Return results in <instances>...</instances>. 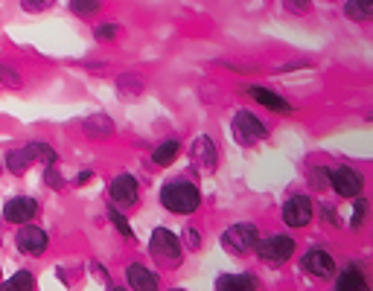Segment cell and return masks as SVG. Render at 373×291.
<instances>
[{"instance_id":"7c38bea8","label":"cell","mask_w":373,"mask_h":291,"mask_svg":"<svg viewBox=\"0 0 373 291\" xmlns=\"http://www.w3.org/2000/svg\"><path fill=\"white\" fill-rule=\"evenodd\" d=\"M41 213V201L36 196H12L4 204V221L6 224H26V221H36Z\"/></svg>"},{"instance_id":"4fadbf2b","label":"cell","mask_w":373,"mask_h":291,"mask_svg":"<svg viewBox=\"0 0 373 291\" xmlns=\"http://www.w3.org/2000/svg\"><path fill=\"white\" fill-rule=\"evenodd\" d=\"M251 100L257 102V105H263V108H268V111H274V114H280V117H289V114H295V105L286 100V96H280V93H274V90H268L266 85H245L242 88Z\"/></svg>"},{"instance_id":"8fae6325","label":"cell","mask_w":373,"mask_h":291,"mask_svg":"<svg viewBox=\"0 0 373 291\" xmlns=\"http://www.w3.org/2000/svg\"><path fill=\"white\" fill-rule=\"evenodd\" d=\"M190 164H193V169L199 175H213L216 169H219V149H216V143L207 134L193 137V143H190Z\"/></svg>"},{"instance_id":"d6986e66","label":"cell","mask_w":373,"mask_h":291,"mask_svg":"<svg viewBox=\"0 0 373 291\" xmlns=\"http://www.w3.org/2000/svg\"><path fill=\"white\" fill-rule=\"evenodd\" d=\"M117 93L122 100H137V96L146 93V79L137 73H120L117 76Z\"/></svg>"},{"instance_id":"ac0fdd59","label":"cell","mask_w":373,"mask_h":291,"mask_svg":"<svg viewBox=\"0 0 373 291\" xmlns=\"http://www.w3.org/2000/svg\"><path fill=\"white\" fill-rule=\"evenodd\" d=\"M216 288H225V291L260 288V280H257V274H251V271H239V274H219V277H216Z\"/></svg>"},{"instance_id":"e575fe53","label":"cell","mask_w":373,"mask_h":291,"mask_svg":"<svg viewBox=\"0 0 373 291\" xmlns=\"http://www.w3.org/2000/svg\"><path fill=\"white\" fill-rule=\"evenodd\" d=\"M298 68H306V61H286V64H280L277 73H286V70H298Z\"/></svg>"},{"instance_id":"836d02e7","label":"cell","mask_w":373,"mask_h":291,"mask_svg":"<svg viewBox=\"0 0 373 291\" xmlns=\"http://www.w3.org/2000/svg\"><path fill=\"white\" fill-rule=\"evenodd\" d=\"M283 9L292 15H306L312 9V0H283Z\"/></svg>"},{"instance_id":"f1b7e54d","label":"cell","mask_w":373,"mask_h":291,"mask_svg":"<svg viewBox=\"0 0 373 291\" xmlns=\"http://www.w3.org/2000/svg\"><path fill=\"white\" fill-rule=\"evenodd\" d=\"M4 288H23V291H29V288H36V274L33 271H18L9 280H4Z\"/></svg>"},{"instance_id":"8d00e7d4","label":"cell","mask_w":373,"mask_h":291,"mask_svg":"<svg viewBox=\"0 0 373 291\" xmlns=\"http://www.w3.org/2000/svg\"><path fill=\"white\" fill-rule=\"evenodd\" d=\"M327 4H332V0H327Z\"/></svg>"},{"instance_id":"1f68e13d","label":"cell","mask_w":373,"mask_h":291,"mask_svg":"<svg viewBox=\"0 0 373 291\" xmlns=\"http://www.w3.org/2000/svg\"><path fill=\"white\" fill-rule=\"evenodd\" d=\"M201 245H204V236L199 231V224H186L184 228V248L186 250H201Z\"/></svg>"},{"instance_id":"4316f807","label":"cell","mask_w":373,"mask_h":291,"mask_svg":"<svg viewBox=\"0 0 373 291\" xmlns=\"http://www.w3.org/2000/svg\"><path fill=\"white\" fill-rule=\"evenodd\" d=\"M315 216L324 221V228H330V231H338L341 228V216H338V210H335V204H318L315 207Z\"/></svg>"},{"instance_id":"5bb4252c","label":"cell","mask_w":373,"mask_h":291,"mask_svg":"<svg viewBox=\"0 0 373 291\" xmlns=\"http://www.w3.org/2000/svg\"><path fill=\"white\" fill-rule=\"evenodd\" d=\"M126 282H129V288L152 291V288L161 285V277L154 274L152 268H146L143 263H129V265H126Z\"/></svg>"},{"instance_id":"30bf717a","label":"cell","mask_w":373,"mask_h":291,"mask_svg":"<svg viewBox=\"0 0 373 291\" xmlns=\"http://www.w3.org/2000/svg\"><path fill=\"white\" fill-rule=\"evenodd\" d=\"M15 248L29 256V260H38V256L47 253L50 248V233L44 228H38L36 221H26V224H18V233H15Z\"/></svg>"},{"instance_id":"484cf974","label":"cell","mask_w":373,"mask_h":291,"mask_svg":"<svg viewBox=\"0 0 373 291\" xmlns=\"http://www.w3.org/2000/svg\"><path fill=\"white\" fill-rule=\"evenodd\" d=\"M306 184L312 186L315 192L330 189V169H327V166H312V169L306 172Z\"/></svg>"},{"instance_id":"e0dca14e","label":"cell","mask_w":373,"mask_h":291,"mask_svg":"<svg viewBox=\"0 0 373 291\" xmlns=\"http://www.w3.org/2000/svg\"><path fill=\"white\" fill-rule=\"evenodd\" d=\"M181 154V140L178 137H169L164 143H158L152 149V166H158V169H167L175 164V157Z\"/></svg>"},{"instance_id":"d6a6232c","label":"cell","mask_w":373,"mask_h":291,"mask_svg":"<svg viewBox=\"0 0 373 291\" xmlns=\"http://www.w3.org/2000/svg\"><path fill=\"white\" fill-rule=\"evenodd\" d=\"M56 6V0H21V9L29 12V15H38V12H47Z\"/></svg>"},{"instance_id":"9c48e42d","label":"cell","mask_w":373,"mask_h":291,"mask_svg":"<svg viewBox=\"0 0 373 291\" xmlns=\"http://www.w3.org/2000/svg\"><path fill=\"white\" fill-rule=\"evenodd\" d=\"M364 184H367L364 175L359 169H353V166H332L330 169V189L338 199L353 201V199L364 196Z\"/></svg>"},{"instance_id":"ffe728a7","label":"cell","mask_w":373,"mask_h":291,"mask_svg":"<svg viewBox=\"0 0 373 291\" xmlns=\"http://www.w3.org/2000/svg\"><path fill=\"white\" fill-rule=\"evenodd\" d=\"M105 216H108V221L114 224V231H117L122 239L137 242V236H135V231H132V224H129V213H126V210H120V207L108 204V207H105Z\"/></svg>"},{"instance_id":"9a60e30c","label":"cell","mask_w":373,"mask_h":291,"mask_svg":"<svg viewBox=\"0 0 373 291\" xmlns=\"http://www.w3.org/2000/svg\"><path fill=\"white\" fill-rule=\"evenodd\" d=\"M332 285L341 288V291H362V288H367L370 282H367V274H364V268H362L359 263H347L345 268L335 274V282H332Z\"/></svg>"},{"instance_id":"83f0119b","label":"cell","mask_w":373,"mask_h":291,"mask_svg":"<svg viewBox=\"0 0 373 291\" xmlns=\"http://www.w3.org/2000/svg\"><path fill=\"white\" fill-rule=\"evenodd\" d=\"M0 85L9 88V90H21V88H23V76L12 68V64H4V61H0Z\"/></svg>"},{"instance_id":"603a6c76","label":"cell","mask_w":373,"mask_h":291,"mask_svg":"<svg viewBox=\"0 0 373 291\" xmlns=\"http://www.w3.org/2000/svg\"><path fill=\"white\" fill-rule=\"evenodd\" d=\"M26 152H29V157H33L36 164H41V166H53V164H58V152H56L50 143H44V140L29 143Z\"/></svg>"},{"instance_id":"52a82bcc","label":"cell","mask_w":373,"mask_h":291,"mask_svg":"<svg viewBox=\"0 0 373 291\" xmlns=\"http://www.w3.org/2000/svg\"><path fill=\"white\" fill-rule=\"evenodd\" d=\"M312 218H315V201L309 199L306 192H295V196H289L283 201V207H280V221H283L289 231L309 228Z\"/></svg>"},{"instance_id":"4dcf8cb0","label":"cell","mask_w":373,"mask_h":291,"mask_svg":"<svg viewBox=\"0 0 373 291\" xmlns=\"http://www.w3.org/2000/svg\"><path fill=\"white\" fill-rule=\"evenodd\" d=\"M44 186H47V189H56V192L68 186V181H65V175H61L58 164H53V166H44Z\"/></svg>"},{"instance_id":"3957f363","label":"cell","mask_w":373,"mask_h":291,"mask_svg":"<svg viewBox=\"0 0 373 291\" xmlns=\"http://www.w3.org/2000/svg\"><path fill=\"white\" fill-rule=\"evenodd\" d=\"M260 239L263 236H260V228L254 221H233V224H228V228H225L219 242H222L225 253L236 256V260H245V256H251L257 250Z\"/></svg>"},{"instance_id":"6da1fadb","label":"cell","mask_w":373,"mask_h":291,"mask_svg":"<svg viewBox=\"0 0 373 291\" xmlns=\"http://www.w3.org/2000/svg\"><path fill=\"white\" fill-rule=\"evenodd\" d=\"M158 201L172 216H193L201 207V189L186 178H169L158 192Z\"/></svg>"},{"instance_id":"44dd1931","label":"cell","mask_w":373,"mask_h":291,"mask_svg":"<svg viewBox=\"0 0 373 291\" xmlns=\"http://www.w3.org/2000/svg\"><path fill=\"white\" fill-rule=\"evenodd\" d=\"M345 18L353 21V23L373 21V0H347V4H345Z\"/></svg>"},{"instance_id":"2e32d148","label":"cell","mask_w":373,"mask_h":291,"mask_svg":"<svg viewBox=\"0 0 373 291\" xmlns=\"http://www.w3.org/2000/svg\"><path fill=\"white\" fill-rule=\"evenodd\" d=\"M82 132L88 140H108L114 132H117V125L108 114H90L82 120Z\"/></svg>"},{"instance_id":"7a4b0ae2","label":"cell","mask_w":373,"mask_h":291,"mask_svg":"<svg viewBox=\"0 0 373 291\" xmlns=\"http://www.w3.org/2000/svg\"><path fill=\"white\" fill-rule=\"evenodd\" d=\"M149 253H152V260L158 263L161 268L167 271H175L184 265V239L175 236L169 228H154L152 236H149Z\"/></svg>"},{"instance_id":"d590c367","label":"cell","mask_w":373,"mask_h":291,"mask_svg":"<svg viewBox=\"0 0 373 291\" xmlns=\"http://www.w3.org/2000/svg\"><path fill=\"white\" fill-rule=\"evenodd\" d=\"M90 178H93V172L85 169V172H79V175L73 178V184H76V186H85V184H90Z\"/></svg>"},{"instance_id":"8992f818","label":"cell","mask_w":373,"mask_h":291,"mask_svg":"<svg viewBox=\"0 0 373 291\" xmlns=\"http://www.w3.org/2000/svg\"><path fill=\"white\" fill-rule=\"evenodd\" d=\"M298 265H300V274H303V277L318 280V282H324V280H335V274H338L332 253H330L327 248H321V245H309V248L300 253Z\"/></svg>"},{"instance_id":"f546056e","label":"cell","mask_w":373,"mask_h":291,"mask_svg":"<svg viewBox=\"0 0 373 291\" xmlns=\"http://www.w3.org/2000/svg\"><path fill=\"white\" fill-rule=\"evenodd\" d=\"M120 26L117 23H100V26H93V38H97L100 44H111V41H117L120 38Z\"/></svg>"},{"instance_id":"5b68a950","label":"cell","mask_w":373,"mask_h":291,"mask_svg":"<svg viewBox=\"0 0 373 291\" xmlns=\"http://www.w3.org/2000/svg\"><path fill=\"white\" fill-rule=\"evenodd\" d=\"M231 134L239 146L245 149H251L263 140H268V125L254 114V111H248V108H239L231 120Z\"/></svg>"},{"instance_id":"d4e9b609","label":"cell","mask_w":373,"mask_h":291,"mask_svg":"<svg viewBox=\"0 0 373 291\" xmlns=\"http://www.w3.org/2000/svg\"><path fill=\"white\" fill-rule=\"evenodd\" d=\"M70 12L76 18H93V15H100L103 9V0H70Z\"/></svg>"},{"instance_id":"7402d4cb","label":"cell","mask_w":373,"mask_h":291,"mask_svg":"<svg viewBox=\"0 0 373 291\" xmlns=\"http://www.w3.org/2000/svg\"><path fill=\"white\" fill-rule=\"evenodd\" d=\"M33 164H36V160L29 157L26 146H23V149H12V152L6 154V169H9L12 175H18V178H21V175H26Z\"/></svg>"},{"instance_id":"277c9868","label":"cell","mask_w":373,"mask_h":291,"mask_svg":"<svg viewBox=\"0 0 373 291\" xmlns=\"http://www.w3.org/2000/svg\"><path fill=\"white\" fill-rule=\"evenodd\" d=\"M295 250H298V242H295L292 233H271V236H266V239L257 242L254 256L263 265H268V268H280V265L292 263Z\"/></svg>"},{"instance_id":"74e56055","label":"cell","mask_w":373,"mask_h":291,"mask_svg":"<svg viewBox=\"0 0 373 291\" xmlns=\"http://www.w3.org/2000/svg\"><path fill=\"white\" fill-rule=\"evenodd\" d=\"M0 172H4V166H0Z\"/></svg>"},{"instance_id":"cb8c5ba5","label":"cell","mask_w":373,"mask_h":291,"mask_svg":"<svg viewBox=\"0 0 373 291\" xmlns=\"http://www.w3.org/2000/svg\"><path fill=\"white\" fill-rule=\"evenodd\" d=\"M367 213H370V201H367L364 196L353 199V216H350V224H347V228H350L353 233L362 231V224H364V218H367Z\"/></svg>"},{"instance_id":"ba28073f","label":"cell","mask_w":373,"mask_h":291,"mask_svg":"<svg viewBox=\"0 0 373 291\" xmlns=\"http://www.w3.org/2000/svg\"><path fill=\"white\" fill-rule=\"evenodd\" d=\"M108 199L114 207L120 210H135L140 204V181L132 175V172H117L111 181H108Z\"/></svg>"}]
</instances>
